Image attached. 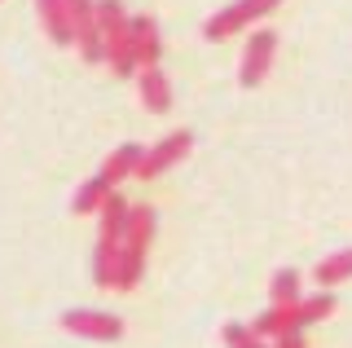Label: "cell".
<instances>
[{
  "label": "cell",
  "mask_w": 352,
  "mask_h": 348,
  "mask_svg": "<svg viewBox=\"0 0 352 348\" xmlns=\"http://www.w3.org/2000/svg\"><path fill=\"white\" fill-rule=\"evenodd\" d=\"M128 58H132V67H141V71L159 67V58H163V36H159V23H154L150 14H137V18L128 23Z\"/></svg>",
  "instance_id": "obj_8"
},
{
  "label": "cell",
  "mask_w": 352,
  "mask_h": 348,
  "mask_svg": "<svg viewBox=\"0 0 352 348\" xmlns=\"http://www.w3.org/2000/svg\"><path fill=\"white\" fill-rule=\"evenodd\" d=\"M278 5H282V0H234V5H225L220 14L207 18V23H203V36L207 40H229V36H238L242 27L269 18Z\"/></svg>",
  "instance_id": "obj_4"
},
{
  "label": "cell",
  "mask_w": 352,
  "mask_h": 348,
  "mask_svg": "<svg viewBox=\"0 0 352 348\" xmlns=\"http://www.w3.org/2000/svg\"><path fill=\"white\" fill-rule=\"evenodd\" d=\"M313 278L322 282V287H339V282H348V278H352V247H344V252H335V256H326L322 265L313 269Z\"/></svg>",
  "instance_id": "obj_16"
},
{
  "label": "cell",
  "mask_w": 352,
  "mask_h": 348,
  "mask_svg": "<svg viewBox=\"0 0 352 348\" xmlns=\"http://www.w3.org/2000/svg\"><path fill=\"white\" fill-rule=\"evenodd\" d=\"M141 159H146V146H137V141H124V146L110 150V159L102 163V177L110 186H119V181H128L132 172L141 168Z\"/></svg>",
  "instance_id": "obj_10"
},
{
  "label": "cell",
  "mask_w": 352,
  "mask_h": 348,
  "mask_svg": "<svg viewBox=\"0 0 352 348\" xmlns=\"http://www.w3.org/2000/svg\"><path fill=\"white\" fill-rule=\"evenodd\" d=\"M220 340H225L229 348H273V344H264L251 326H242V322H225V331H220Z\"/></svg>",
  "instance_id": "obj_18"
},
{
  "label": "cell",
  "mask_w": 352,
  "mask_h": 348,
  "mask_svg": "<svg viewBox=\"0 0 352 348\" xmlns=\"http://www.w3.org/2000/svg\"><path fill=\"white\" fill-rule=\"evenodd\" d=\"M251 331H256L264 344H273V340H278V335H286V331H300V326H295V304H291V309H278V304H269V309H264L260 318L251 322Z\"/></svg>",
  "instance_id": "obj_13"
},
{
  "label": "cell",
  "mask_w": 352,
  "mask_h": 348,
  "mask_svg": "<svg viewBox=\"0 0 352 348\" xmlns=\"http://www.w3.org/2000/svg\"><path fill=\"white\" fill-rule=\"evenodd\" d=\"M141 102H146L150 115H168V106H172V84H168V75H163L159 67L141 71Z\"/></svg>",
  "instance_id": "obj_11"
},
{
  "label": "cell",
  "mask_w": 352,
  "mask_h": 348,
  "mask_svg": "<svg viewBox=\"0 0 352 348\" xmlns=\"http://www.w3.org/2000/svg\"><path fill=\"white\" fill-rule=\"evenodd\" d=\"M71 9V45L80 49L84 62H102V31H97V0H66Z\"/></svg>",
  "instance_id": "obj_6"
},
{
  "label": "cell",
  "mask_w": 352,
  "mask_h": 348,
  "mask_svg": "<svg viewBox=\"0 0 352 348\" xmlns=\"http://www.w3.org/2000/svg\"><path fill=\"white\" fill-rule=\"evenodd\" d=\"M273 348H308V340H304V331H286L273 340Z\"/></svg>",
  "instance_id": "obj_19"
},
{
  "label": "cell",
  "mask_w": 352,
  "mask_h": 348,
  "mask_svg": "<svg viewBox=\"0 0 352 348\" xmlns=\"http://www.w3.org/2000/svg\"><path fill=\"white\" fill-rule=\"evenodd\" d=\"M110 194H115V186H110V181L102 177V172H97V177H88L80 190H75V212L80 216H93V212H102V203L110 199Z\"/></svg>",
  "instance_id": "obj_14"
},
{
  "label": "cell",
  "mask_w": 352,
  "mask_h": 348,
  "mask_svg": "<svg viewBox=\"0 0 352 348\" xmlns=\"http://www.w3.org/2000/svg\"><path fill=\"white\" fill-rule=\"evenodd\" d=\"M128 212H132V203L124 194H110L102 203V234H97V252H93L97 287H115V265H119V243H124V230H128Z\"/></svg>",
  "instance_id": "obj_2"
},
{
  "label": "cell",
  "mask_w": 352,
  "mask_h": 348,
  "mask_svg": "<svg viewBox=\"0 0 352 348\" xmlns=\"http://www.w3.org/2000/svg\"><path fill=\"white\" fill-rule=\"evenodd\" d=\"M150 238H154V208L137 203L128 212V230L119 243V265H115V287L110 291H132L146 274V256H150Z\"/></svg>",
  "instance_id": "obj_1"
},
{
  "label": "cell",
  "mask_w": 352,
  "mask_h": 348,
  "mask_svg": "<svg viewBox=\"0 0 352 348\" xmlns=\"http://www.w3.org/2000/svg\"><path fill=\"white\" fill-rule=\"evenodd\" d=\"M128 9L124 0H97V31H102V49L110 58L115 75H132V58H128Z\"/></svg>",
  "instance_id": "obj_3"
},
{
  "label": "cell",
  "mask_w": 352,
  "mask_h": 348,
  "mask_svg": "<svg viewBox=\"0 0 352 348\" xmlns=\"http://www.w3.org/2000/svg\"><path fill=\"white\" fill-rule=\"evenodd\" d=\"M40 18H44V31H49L53 45H71V9H66V0H36Z\"/></svg>",
  "instance_id": "obj_12"
},
{
  "label": "cell",
  "mask_w": 352,
  "mask_h": 348,
  "mask_svg": "<svg viewBox=\"0 0 352 348\" xmlns=\"http://www.w3.org/2000/svg\"><path fill=\"white\" fill-rule=\"evenodd\" d=\"M62 331L80 335V340L115 344V340H124V318L102 313V309H71V313H62Z\"/></svg>",
  "instance_id": "obj_5"
},
{
  "label": "cell",
  "mask_w": 352,
  "mask_h": 348,
  "mask_svg": "<svg viewBox=\"0 0 352 348\" xmlns=\"http://www.w3.org/2000/svg\"><path fill=\"white\" fill-rule=\"evenodd\" d=\"M335 313V296L330 291H317V296H308V300H300L295 304V326H313V322H322V318H330Z\"/></svg>",
  "instance_id": "obj_17"
},
{
  "label": "cell",
  "mask_w": 352,
  "mask_h": 348,
  "mask_svg": "<svg viewBox=\"0 0 352 348\" xmlns=\"http://www.w3.org/2000/svg\"><path fill=\"white\" fill-rule=\"evenodd\" d=\"M273 53H278V36H273L269 27H260L256 36L247 40V49H242V67H238L242 89H256V84H264V75L273 71Z\"/></svg>",
  "instance_id": "obj_7"
},
{
  "label": "cell",
  "mask_w": 352,
  "mask_h": 348,
  "mask_svg": "<svg viewBox=\"0 0 352 348\" xmlns=\"http://www.w3.org/2000/svg\"><path fill=\"white\" fill-rule=\"evenodd\" d=\"M194 150V133H185V128H176V133H168L159 141V146H150L146 150V159H141V168H137V177H146V181H154V177H163V172L172 168V163H181L185 155Z\"/></svg>",
  "instance_id": "obj_9"
},
{
  "label": "cell",
  "mask_w": 352,
  "mask_h": 348,
  "mask_svg": "<svg viewBox=\"0 0 352 348\" xmlns=\"http://www.w3.org/2000/svg\"><path fill=\"white\" fill-rule=\"evenodd\" d=\"M269 300L278 304V309H291V304H300V269H278L269 282Z\"/></svg>",
  "instance_id": "obj_15"
}]
</instances>
